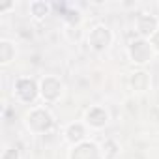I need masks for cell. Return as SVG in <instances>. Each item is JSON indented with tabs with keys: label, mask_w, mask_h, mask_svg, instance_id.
Instances as JSON below:
<instances>
[{
	"label": "cell",
	"mask_w": 159,
	"mask_h": 159,
	"mask_svg": "<svg viewBox=\"0 0 159 159\" xmlns=\"http://www.w3.org/2000/svg\"><path fill=\"white\" fill-rule=\"evenodd\" d=\"M25 125L36 135H45L54 129V116L47 109L36 107L25 116Z\"/></svg>",
	"instance_id": "6da1fadb"
},
{
	"label": "cell",
	"mask_w": 159,
	"mask_h": 159,
	"mask_svg": "<svg viewBox=\"0 0 159 159\" xmlns=\"http://www.w3.org/2000/svg\"><path fill=\"white\" fill-rule=\"evenodd\" d=\"M127 54H129V60L137 66H146L155 56V52L150 45V39H144V38H135L127 45Z\"/></svg>",
	"instance_id": "7a4b0ae2"
},
{
	"label": "cell",
	"mask_w": 159,
	"mask_h": 159,
	"mask_svg": "<svg viewBox=\"0 0 159 159\" xmlns=\"http://www.w3.org/2000/svg\"><path fill=\"white\" fill-rule=\"evenodd\" d=\"M13 96L21 103H34L39 98V83L32 77H19L13 83Z\"/></svg>",
	"instance_id": "3957f363"
},
{
	"label": "cell",
	"mask_w": 159,
	"mask_h": 159,
	"mask_svg": "<svg viewBox=\"0 0 159 159\" xmlns=\"http://www.w3.org/2000/svg\"><path fill=\"white\" fill-rule=\"evenodd\" d=\"M86 41H88V47H90L94 52H105V51L112 45L114 34H112V30H111L109 26H105V25H96V26L90 30Z\"/></svg>",
	"instance_id": "277c9868"
},
{
	"label": "cell",
	"mask_w": 159,
	"mask_h": 159,
	"mask_svg": "<svg viewBox=\"0 0 159 159\" xmlns=\"http://www.w3.org/2000/svg\"><path fill=\"white\" fill-rule=\"evenodd\" d=\"M64 94V83L54 75H45L39 81V98L45 103H56Z\"/></svg>",
	"instance_id": "5b68a950"
},
{
	"label": "cell",
	"mask_w": 159,
	"mask_h": 159,
	"mask_svg": "<svg viewBox=\"0 0 159 159\" xmlns=\"http://www.w3.org/2000/svg\"><path fill=\"white\" fill-rule=\"evenodd\" d=\"M69 159H103L101 146H98L92 140H84L81 144L73 146V150L69 153Z\"/></svg>",
	"instance_id": "8992f818"
},
{
	"label": "cell",
	"mask_w": 159,
	"mask_h": 159,
	"mask_svg": "<svg viewBox=\"0 0 159 159\" xmlns=\"http://www.w3.org/2000/svg\"><path fill=\"white\" fill-rule=\"evenodd\" d=\"M159 30V19L152 13H140L137 17V32L140 34V38L150 39L155 32Z\"/></svg>",
	"instance_id": "52a82bcc"
},
{
	"label": "cell",
	"mask_w": 159,
	"mask_h": 159,
	"mask_svg": "<svg viewBox=\"0 0 159 159\" xmlns=\"http://www.w3.org/2000/svg\"><path fill=\"white\" fill-rule=\"evenodd\" d=\"M84 122H86V125H90L92 129H103V127L107 125V122H109V112H107L105 107L94 105V107H90V109L86 111Z\"/></svg>",
	"instance_id": "ba28073f"
},
{
	"label": "cell",
	"mask_w": 159,
	"mask_h": 159,
	"mask_svg": "<svg viewBox=\"0 0 159 159\" xmlns=\"http://www.w3.org/2000/svg\"><path fill=\"white\" fill-rule=\"evenodd\" d=\"M64 137L69 144L77 146V144H81L86 140V125L83 122H71L67 124V127L64 129Z\"/></svg>",
	"instance_id": "9c48e42d"
},
{
	"label": "cell",
	"mask_w": 159,
	"mask_h": 159,
	"mask_svg": "<svg viewBox=\"0 0 159 159\" xmlns=\"http://www.w3.org/2000/svg\"><path fill=\"white\" fill-rule=\"evenodd\" d=\"M150 83H152L150 73L144 71V69H139V71L131 73V77H129V86H131V90L133 92H139V94L146 92L150 88Z\"/></svg>",
	"instance_id": "30bf717a"
},
{
	"label": "cell",
	"mask_w": 159,
	"mask_h": 159,
	"mask_svg": "<svg viewBox=\"0 0 159 159\" xmlns=\"http://www.w3.org/2000/svg\"><path fill=\"white\" fill-rule=\"evenodd\" d=\"M28 10H30V15H32L36 21H43V19H47V17L51 15L52 6H51L49 2H45V0H34V2H30Z\"/></svg>",
	"instance_id": "8fae6325"
},
{
	"label": "cell",
	"mask_w": 159,
	"mask_h": 159,
	"mask_svg": "<svg viewBox=\"0 0 159 159\" xmlns=\"http://www.w3.org/2000/svg\"><path fill=\"white\" fill-rule=\"evenodd\" d=\"M15 43L10 39H0V66H10L15 60Z\"/></svg>",
	"instance_id": "7c38bea8"
},
{
	"label": "cell",
	"mask_w": 159,
	"mask_h": 159,
	"mask_svg": "<svg viewBox=\"0 0 159 159\" xmlns=\"http://www.w3.org/2000/svg\"><path fill=\"white\" fill-rule=\"evenodd\" d=\"M101 153H103V159H116L120 155V144L114 139H107L101 144Z\"/></svg>",
	"instance_id": "4fadbf2b"
},
{
	"label": "cell",
	"mask_w": 159,
	"mask_h": 159,
	"mask_svg": "<svg viewBox=\"0 0 159 159\" xmlns=\"http://www.w3.org/2000/svg\"><path fill=\"white\" fill-rule=\"evenodd\" d=\"M64 21L67 23L69 28H77L79 25H81V21H83V15H81V11H79V10L69 8V10L66 11V15H64Z\"/></svg>",
	"instance_id": "5bb4252c"
},
{
	"label": "cell",
	"mask_w": 159,
	"mask_h": 159,
	"mask_svg": "<svg viewBox=\"0 0 159 159\" xmlns=\"http://www.w3.org/2000/svg\"><path fill=\"white\" fill-rule=\"evenodd\" d=\"M0 159H21L19 148H17V146H8V148L2 152V157H0Z\"/></svg>",
	"instance_id": "9a60e30c"
},
{
	"label": "cell",
	"mask_w": 159,
	"mask_h": 159,
	"mask_svg": "<svg viewBox=\"0 0 159 159\" xmlns=\"http://www.w3.org/2000/svg\"><path fill=\"white\" fill-rule=\"evenodd\" d=\"M150 45H152V49H153V52L155 54H159V30L150 38Z\"/></svg>",
	"instance_id": "2e32d148"
},
{
	"label": "cell",
	"mask_w": 159,
	"mask_h": 159,
	"mask_svg": "<svg viewBox=\"0 0 159 159\" xmlns=\"http://www.w3.org/2000/svg\"><path fill=\"white\" fill-rule=\"evenodd\" d=\"M15 8V2L11 0V2H6V4H2L0 6V13H8V11H11Z\"/></svg>",
	"instance_id": "e0dca14e"
}]
</instances>
